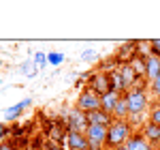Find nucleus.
Returning a JSON list of instances; mask_svg holds the SVG:
<instances>
[{"label": "nucleus", "mask_w": 160, "mask_h": 150, "mask_svg": "<svg viewBox=\"0 0 160 150\" xmlns=\"http://www.w3.org/2000/svg\"><path fill=\"white\" fill-rule=\"evenodd\" d=\"M135 135V129L128 125V120H113L107 131V148H120L126 146L128 139Z\"/></svg>", "instance_id": "obj_1"}, {"label": "nucleus", "mask_w": 160, "mask_h": 150, "mask_svg": "<svg viewBox=\"0 0 160 150\" xmlns=\"http://www.w3.org/2000/svg\"><path fill=\"white\" fill-rule=\"evenodd\" d=\"M124 97H126V103H128V112L130 114H145L149 107V94L145 88L141 86H135L130 88V90H126L124 92Z\"/></svg>", "instance_id": "obj_2"}, {"label": "nucleus", "mask_w": 160, "mask_h": 150, "mask_svg": "<svg viewBox=\"0 0 160 150\" xmlns=\"http://www.w3.org/2000/svg\"><path fill=\"white\" fill-rule=\"evenodd\" d=\"M75 110H79V112H83V114H90V112H94V110H100V97L90 86H86L81 92H79V97H77Z\"/></svg>", "instance_id": "obj_3"}, {"label": "nucleus", "mask_w": 160, "mask_h": 150, "mask_svg": "<svg viewBox=\"0 0 160 150\" xmlns=\"http://www.w3.org/2000/svg\"><path fill=\"white\" fill-rule=\"evenodd\" d=\"M66 125H68V131H75V133H83L86 135L88 126V116L83 112H79V110H73V112L68 114V118H66Z\"/></svg>", "instance_id": "obj_4"}, {"label": "nucleus", "mask_w": 160, "mask_h": 150, "mask_svg": "<svg viewBox=\"0 0 160 150\" xmlns=\"http://www.w3.org/2000/svg\"><path fill=\"white\" fill-rule=\"evenodd\" d=\"M90 88H92V90H94L98 97H102V94L111 92L109 75L102 73V71H98V73H92V75H90Z\"/></svg>", "instance_id": "obj_5"}, {"label": "nucleus", "mask_w": 160, "mask_h": 150, "mask_svg": "<svg viewBox=\"0 0 160 150\" xmlns=\"http://www.w3.org/2000/svg\"><path fill=\"white\" fill-rule=\"evenodd\" d=\"M143 60H145V79L149 86L152 82H156L160 77V58H156L154 54H148Z\"/></svg>", "instance_id": "obj_6"}, {"label": "nucleus", "mask_w": 160, "mask_h": 150, "mask_svg": "<svg viewBox=\"0 0 160 150\" xmlns=\"http://www.w3.org/2000/svg\"><path fill=\"white\" fill-rule=\"evenodd\" d=\"M66 146L68 150H88V137L83 133H75V131H66Z\"/></svg>", "instance_id": "obj_7"}, {"label": "nucleus", "mask_w": 160, "mask_h": 150, "mask_svg": "<svg viewBox=\"0 0 160 150\" xmlns=\"http://www.w3.org/2000/svg\"><path fill=\"white\" fill-rule=\"evenodd\" d=\"M30 105H32V99H24V101H19V103H15V105H11L9 110H4V120L7 122H15L24 114V110H28Z\"/></svg>", "instance_id": "obj_8"}, {"label": "nucleus", "mask_w": 160, "mask_h": 150, "mask_svg": "<svg viewBox=\"0 0 160 150\" xmlns=\"http://www.w3.org/2000/svg\"><path fill=\"white\" fill-rule=\"evenodd\" d=\"M141 133H143V137L148 139L149 144L154 146V148H160V126L154 125V122H145L143 129H141Z\"/></svg>", "instance_id": "obj_9"}, {"label": "nucleus", "mask_w": 160, "mask_h": 150, "mask_svg": "<svg viewBox=\"0 0 160 150\" xmlns=\"http://www.w3.org/2000/svg\"><path fill=\"white\" fill-rule=\"evenodd\" d=\"M88 116V122L90 125H98V126H111L113 122V116L107 112H102V110H94V112L86 114Z\"/></svg>", "instance_id": "obj_10"}, {"label": "nucleus", "mask_w": 160, "mask_h": 150, "mask_svg": "<svg viewBox=\"0 0 160 150\" xmlns=\"http://www.w3.org/2000/svg\"><path fill=\"white\" fill-rule=\"evenodd\" d=\"M126 148H128V150H156V148H154V146L148 142V139L143 137V133H141V131H137L135 135L128 139Z\"/></svg>", "instance_id": "obj_11"}, {"label": "nucleus", "mask_w": 160, "mask_h": 150, "mask_svg": "<svg viewBox=\"0 0 160 150\" xmlns=\"http://www.w3.org/2000/svg\"><path fill=\"white\" fill-rule=\"evenodd\" d=\"M120 97H122V94H118V92H113V90L107 92V94H102V97H100V110L113 116V110H115V105H118Z\"/></svg>", "instance_id": "obj_12"}, {"label": "nucleus", "mask_w": 160, "mask_h": 150, "mask_svg": "<svg viewBox=\"0 0 160 150\" xmlns=\"http://www.w3.org/2000/svg\"><path fill=\"white\" fill-rule=\"evenodd\" d=\"M109 75V86H111V90L113 92H118V94H124L126 90H128V86H126V82H124V77L120 75V71L115 69V71H111V73H107Z\"/></svg>", "instance_id": "obj_13"}, {"label": "nucleus", "mask_w": 160, "mask_h": 150, "mask_svg": "<svg viewBox=\"0 0 160 150\" xmlns=\"http://www.w3.org/2000/svg\"><path fill=\"white\" fill-rule=\"evenodd\" d=\"M130 116V112H128V103H126V97H120V101H118V105H115V110H113V120H126Z\"/></svg>", "instance_id": "obj_14"}, {"label": "nucleus", "mask_w": 160, "mask_h": 150, "mask_svg": "<svg viewBox=\"0 0 160 150\" xmlns=\"http://www.w3.org/2000/svg\"><path fill=\"white\" fill-rule=\"evenodd\" d=\"M47 62H49V67H60V64L64 62V54L51 51V54H47Z\"/></svg>", "instance_id": "obj_15"}, {"label": "nucleus", "mask_w": 160, "mask_h": 150, "mask_svg": "<svg viewBox=\"0 0 160 150\" xmlns=\"http://www.w3.org/2000/svg\"><path fill=\"white\" fill-rule=\"evenodd\" d=\"M37 64H34V60H26L24 64H22V73L26 75V77H32V75H37Z\"/></svg>", "instance_id": "obj_16"}, {"label": "nucleus", "mask_w": 160, "mask_h": 150, "mask_svg": "<svg viewBox=\"0 0 160 150\" xmlns=\"http://www.w3.org/2000/svg\"><path fill=\"white\" fill-rule=\"evenodd\" d=\"M148 120L160 126V103H156V105H152V107H149V116H148Z\"/></svg>", "instance_id": "obj_17"}, {"label": "nucleus", "mask_w": 160, "mask_h": 150, "mask_svg": "<svg viewBox=\"0 0 160 150\" xmlns=\"http://www.w3.org/2000/svg\"><path fill=\"white\" fill-rule=\"evenodd\" d=\"M32 60H34V64H37V69H45V67H49V62H47V54H43V51H37Z\"/></svg>", "instance_id": "obj_18"}, {"label": "nucleus", "mask_w": 160, "mask_h": 150, "mask_svg": "<svg viewBox=\"0 0 160 150\" xmlns=\"http://www.w3.org/2000/svg\"><path fill=\"white\" fill-rule=\"evenodd\" d=\"M81 60H83V62H94V60H96V51L94 50H83L81 51Z\"/></svg>", "instance_id": "obj_19"}, {"label": "nucleus", "mask_w": 160, "mask_h": 150, "mask_svg": "<svg viewBox=\"0 0 160 150\" xmlns=\"http://www.w3.org/2000/svg\"><path fill=\"white\" fill-rule=\"evenodd\" d=\"M149 54H154L156 58H160V39L149 41Z\"/></svg>", "instance_id": "obj_20"}, {"label": "nucleus", "mask_w": 160, "mask_h": 150, "mask_svg": "<svg viewBox=\"0 0 160 150\" xmlns=\"http://www.w3.org/2000/svg\"><path fill=\"white\" fill-rule=\"evenodd\" d=\"M149 90H152L154 99H160V77L156 79V82H152V84H149Z\"/></svg>", "instance_id": "obj_21"}, {"label": "nucleus", "mask_w": 160, "mask_h": 150, "mask_svg": "<svg viewBox=\"0 0 160 150\" xmlns=\"http://www.w3.org/2000/svg\"><path fill=\"white\" fill-rule=\"evenodd\" d=\"M7 135H11V129L4 125V122H0V144H2V142H7V139H4Z\"/></svg>", "instance_id": "obj_22"}, {"label": "nucleus", "mask_w": 160, "mask_h": 150, "mask_svg": "<svg viewBox=\"0 0 160 150\" xmlns=\"http://www.w3.org/2000/svg\"><path fill=\"white\" fill-rule=\"evenodd\" d=\"M0 150H17V148L13 146L11 142H2V144H0Z\"/></svg>", "instance_id": "obj_23"}, {"label": "nucleus", "mask_w": 160, "mask_h": 150, "mask_svg": "<svg viewBox=\"0 0 160 150\" xmlns=\"http://www.w3.org/2000/svg\"><path fill=\"white\" fill-rule=\"evenodd\" d=\"M45 150H58V146H47Z\"/></svg>", "instance_id": "obj_24"}, {"label": "nucleus", "mask_w": 160, "mask_h": 150, "mask_svg": "<svg viewBox=\"0 0 160 150\" xmlns=\"http://www.w3.org/2000/svg\"><path fill=\"white\" fill-rule=\"evenodd\" d=\"M113 150H128L126 146H120V148H113Z\"/></svg>", "instance_id": "obj_25"}, {"label": "nucleus", "mask_w": 160, "mask_h": 150, "mask_svg": "<svg viewBox=\"0 0 160 150\" xmlns=\"http://www.w3.org/2000/svg\"><path fill=\"white\" fill-rule=\"evenodd\" d=\"M0 69H2V60H0Z\"/></svg>", "instance_id": "obj_26"}]
</instances>
